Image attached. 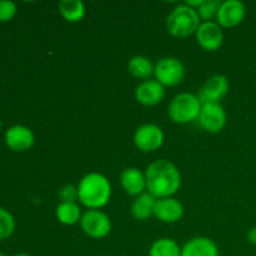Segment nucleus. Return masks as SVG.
Listing matches in <instances>:
<instances>
[{
	"mask_svg": "<svg viewBox=\"0 0 256 256\" xmlns=\"http://www.w3.org/2000/svg\"><path fill=\"white\" fill-rule=\"evenodd\" d=\"M158 199L149 192H144L135 199L132 205V215L138 222H146L154 215V206Z\"/></svg>",
	"mask_w": 256,
	"mask_h": 256,
	"instance_id": "f3484780",
	"label": "nucleus"
},
{
	"mask_svg": "<svg viewBox=\"0 0 256 256\" xmlns=\"http://www.w3.org/2000/svg\"><path fill=\"white\" fill-rule=\"evenodd\" d=\"M202 19L196 10L188 5H179L172 10L166 19V29L172 36L178 39H185L198 32L202 25Z\"/></svg>",
	"mask_w": 256,
	"mask_h": 256,
	"instance_id": "7ed1b4c3",
	"label": "nucleus"
},
{
	"mask_svg": "<svg viewBox=\"0 0 256 256\" xmlns=\"http://www.w3.org/2000/svg\"><path fill=\"white\" fill-rule=\"evenodd\" d=\"M222 4V2H220V0H204L202 6L196 10L200 19L204 20V22H212L219 14Z\"/></svg>",
	"mask_w": 256,
	"mask_h": 256,
	"instance_id": "4be33fe9",
	"label": "nucleus"
},
{
	"mask_svg": "<svg viewBox=\"0 0 256 256\" xmlns=\"http://www.w3.org/2000/svg\"><path fill=\"white\" fill-rule=\"evenodd\" d=\"M129 72L136 79H149L155 72V66L152 65V60L148 59L146 56L138 55L134 56L129 62Z\"/></svg>",
	"mask_w": 256,
	"mask_h": 256,
	"instance_id": "aec40b11",
	"label": "nucleus"
},
{
	"mask_svg": "<svg viewBox=\"0 0 256 256\" xmlns=\"http://www.w3.org/2000/svg\"><path fill=\"white\" fill-rule=\"evenodd\" d=\"M154 216L165 224H174L184 216V206L174 198L158 199L154 206Z\"/></svg>",
	"mask_w": 256,
	"mask_h": 256,
	"instance_id": "ddd939ff",
	"label": "nucleus"
},
{
	"mask_svg": "<svg viewBox=\"0 0 256 256\" xmlns=\"http://www.w3.org/2000/svg\"><path fill=\"white\" fill-rule=\"evenodd\" d=\"M5 144L10 150L24 152L32 149L35 144V135L28 126L14 125L5 132Z\"/></svg>",
	"mask_w": 256,
	"mask_h": 256,
	"instance_id": "9b49d317",
	"label": "nucleus"
},
{
	"mask_svg": "<svg viewBox=\"0 0 256 256\" xmlns=\"http://www.w3.org/2000/svg\"><path fill=\"white\" fill-rule=\"evenodd\" d=\"M202 104L194 94L182 92L176 95L169 105V116L176 124H189L199 119Z\"/></svg>",
	"mask_w": 256,
	"mask_h": 256,
	"instance_id": "20e7f679",
	"label": "nucleus"
},
{
	"mask_svg": "<svg viewBox=\"0 0 256 256\" xmlns=\"http://www.w3.org/2000/svg\"><path fill=\"white\" fill-rule=\"evenodd\" d=\"M245 16H246V8L244 2L239 0H226V2H222L220 6L216 20L218 24L222 28L232 29L242 24Z\"/></svg>",
	"mask_w": 256,
	"mask_h": 256,
	"instance_id": "9d476101",
	"label": "nucleus"
},
{
	"mask_svg": "<svg viewBox=\"0 0 256 256\" xmlns=\"http://www.w3.org/2000/svg\"><path fill=\"white\" fill-rule=\"evenodd\" d=\"M155 78L164 86H176L185 79V68L175 58H165L155 65Z\"/></svg>",
	"mask_w": 256,
	"mask_h": 256,
	"instance_id": "39448f33",
	"label": "nucleus"
},
{
	"mask_svg": "<svg viewBox=\"0 0 256 256\" xmlns=\"http://www.w3.org/2000/svg\"><path fill=\"white\" fill-rule=\"evenodd\" d=\"M165 98V86L158 80H145L135 90V99L144 106H155Z\"/></svg>",
	"mask_w": 256,
	"mask_h": 256,
	"instance_id": "4468645a",
	"label": "nucleus"
},
{
	"mask_svg": "<svg viewBox=\"0 0 256 256\" xmlns=\"http://www.w3.org/2000/svg\"><path fill=\"white\" fill-rule=\"evenodd\" d=\"M196 39L204 50L216 52L224 42V32L218 22H202L196 32Z\"/></svg>",
	"mask_w": 256,
	"mask_h": 256,
	"instance_id": "f8f14e48",
	"label": "nucleus"
},
{
	"mask_svg": "<svg viewBox=\"0 0 256 256\" xmlns=\"http://www.w3.org/2000/svg\"><path fill=\"white\" fill-rule=\"evenodd\" d=\"M82 216V210L76 202H62L56 209V218L62 225L72 226L78 224Z\"/></svg>",
	"mask_w": 256,
	"mask_h": 256,
	"instance_id": "6ab92c4d",
	"label": "nucleus"
},
{
	"mask_svg": "<svg viewBox=\"0 0 256 256\" xmlns=\"http://www.w3.org/2000/svg\"><path fill=\"white\" fill-rule=\"evenodd\" d=\"M229 80L224 75H214L206 80L200 89L199 100L202 105L205 104H219L222 98L226 96L229 92Z\"/></svg>",
	"mask_w": 256,
	"mask_h": 256,
	"instance_id": "1a4fd4ad",
	"label": "nucleus"
},
{
	"mask_svg": "<svg viewBox=\"0 0 256 256\" xmlns=\"http://www.w3.org/2000/svg\"><path fill=\"white\" fill-rule=\"evenodd\" d=\"M79 202L89 210L106 206L112 198V184L106 176L99 172L85 175L78 186Z\"/></svg>",
	"mask_w": 256,
	"mask_h": 256,
	"instance_id": "f03ea898",
	"label": "nucleus"
},
{
	"mask_svg": "<svg viewBox=\"0 0 256 256\" xmlns=\"http://www.w3.org/2000/svg\"><path fill=\"white\" fill-rule=\"evenodd\" d=\"M15 219L8 210L0 208V240L12 236L15 232Z\"/></svg>",
	"mask_w": 256,
	"mask_h": 256,
	"instance_id": "5701e85b",
	"label": "nucleus"
},
{
	"mask_svg": "<svg viewBox=\"0 0 256 256\" xmlns=\"http://www.w3.org/2000/svg\"><path fill=\"white\" fill-rule=\"evenodd\" d=\"M59 12L62 16L72 24L80 22L86 14L84 2L80 0H62L59 2Z\"/></svg>",
	"mask_w": 256,
	"mask_h": 256,
	"instance_id": "a211bd4d",
	"label": "nucleus"
},
{
	"mask_svg": "<svg viewBox=\"0 0 256 256\" xmlns=\"http://www.w3.org/2000/svg\"><path fill=\"white\" fill-rule=\"evenodd\" d=\"M59 198L62 202H75L79 199L78 188L74 185H64L59 192Z\"/></svg>",
	"mask_w": 256,
	"mask_h": 256,
	"instance_id": "393cba45",
	"label": "nucleus"
},
{
	"mask_svg": "<svg viewBox=\"0 0 256 256\" xmlns=\"http://www.w3.org/2000/svg\"><path fill=\"white\" fill-rule=\"evenodd\" d=\"M2 119H0V130H2Z\"/></svg>",
	"mask_w": 256,
	"mask_h": 256,
	"instance_id": "c756f323",
	"label": "nucleus"
},
{
	"mask_svg": "<svg viewBox=\"0 0 256 256\" xmlns=\"http://www.w3.org/2000/svg\"><path fill=\"white\" fill-rule=\"evenodd\" d=\"M248 240H249L250 244L256 246V226L252 228L249 232V234H248Z\"/></svg>",
	"mask_w": 256,
	"mask_h": 256,
	"instance_id": "bb28decb",
	"label": "nucleus"
},
{
	"mask_svg": "<svg viewBox=\"0 0 256 256\" xmlns=\"http://www.w3.org/2000/svg\"><path fill=\"white\" fill-rule=\"evenodd\" d=\"M122 189L130 196H140L146 190V176L136 168H129L122 172L120 176Z\"/></svg>",
	"mask_w": 256,
	"mask_h": 256,
	"instance_id": "2eb2a0df",
	"label": "nucleus"
},
{
	"mask_svg": "<svg viewBox=\"0 0 256 256\" xmlns=\"http://www.w3.org/2000/svg\"><path fill=\"white\" fill-rule=\"evenodd\" d=\"M182 256H220V252L209 238H195L184 245Z\"/></svg>",
	"mask_w": 256,
	"mask_h": 256,
	"instance_id": "dca6fc26",
	"label": "nucleus"
},
{
	"mask_svg": "<svg viewBox=\"0 0 256 256\" xmlns=\"http://www.w3.org/2000/svg\"><path fill=\"white\" fill-rule=\"evenodd\" d=\"M149 256H182V248L172 239H159L152 245Z\"/></svg>",
	"mask_w": 256,
	"mask_h": 256,
	"instance_id": "412c9836",
	"label": "nucleus"
},
{
	"mask_svg": "<svg viewBox=\"0 0 256 256\" xmlns=\"http://www.w3.org/2000/svg\"><path fill=\"white\" fill-rule=\"evenodd\" d=\"M14 256H32V255H29V254H16Z\"/></svg>",
	"mask_w": 256,
	"mask_h": 256,
	"instance_id": "cd10ccee",
	"label": "nucleus"
},
{
	"mask_svg": "<svg viewBox=\"0 0 256 256\" xmlns=\"http://www.w3.org/2000/svg\"><path fill=\"white\" fill-rule=\"evenodd\" d=\"M0 256H6V255H5L4 252H0Z\"/></svg>",
	"mask_w": 256,
	"mask_h": 256,
	"instance_id": "c85d7f7f",
	"label": "nucleus"
},
{
	"mask_svg": "<svg viewBox=\"0 0 256 256\" xmlns=\"http://www.w3.org/2000/svg\"><path fill=\"white\" fill-rule=\"evenodd\" d=\"M202 2H204V0H188L186 2H185V5H188L189 8H192V9L194 10H198L200 6L202 5Z\"/></svg>",
	"mask_w": 256,
	"mask_h": 256,
	"instance_id": "a878e982",
	"label": "nucleus"
},
{
	"mask_svg": "<svg viewBox=\"0 0 256 256\" xmlns=\"http://www.w3.org/2000/svg\"><path fill=\"white\" fill-rule=\"evenodd\" d=\"M198 120L202 130L210 134H218L226 125V112L220 104H205Z\"/></svg>",
	"mask_w": 256,
	"mask_h": 256,
	"instance_id": "6e6552de",
	"label": "nucleus"
},
{
	"mask_svg": "<svg viewBox=\"0 0 256 256\" xmlns=\"http://www.w3.org/2000/svg\"><path fill=\"white\" fill-rule=\"evenodd\" d=\"M146 190L155 199L172 198L182 188L179 169L169 160H158L149 165L146 172Z\"/></svg>",
	"mask_w": 256,
	"mask_h": 256,
	"instance_id": "f257e3e1",
	"label": "nucleus"
},
{
	"mask_svg": "<svg viewBox=\"0 0 256 256\" xmlns=\"http://www.w3.org/2000/svg\"><path fill=\"white\" fill-rule=\"evenodd\" d=\"M16 15V5L10 0H0V22H8Z\"/></svg>",
	"mask_w": 256,
	"mask_h": 256,
	"instance_id": "b1692460",
	"label": "nucleus"
},
{
	"mask_svg": "<svg viewBox=\"0 0 256 256\" xmlns=\"http://www.w3.org/2000/svg\"><path fill=\"white\" fill-rule=\"evenodd\" d=\"M82 232L92 239H104L112 232V222L105 212L100 210H88L80 220Z\"/></svg>",
	"mask_w": 256,
	"mask_h": 256,
	"instance_id": "423d86ee",
	"label": "nucleus"
},
{
	"mask_svg": "<svg viewBox=\"0 0 256 256\" xmlns=\"http://www.w3.org/2000/svg\"><path fill=\"white\" fill-rule=\"evenodd\" d=\"M164 132L158 125L145 124L140 126L134 134L135 146L142 152H152L164 144Z\"/></svg>",
	"mask_w": 256,
	"mask_h": 256,
	"instance_id": "0eeeda50",
	"label": "nucleus"
}]
</instances>
